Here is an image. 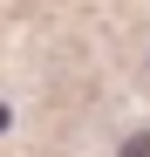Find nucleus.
<instances>
[{"label": "nucleus", "mask_w": 150, "mask_h": 157, "mask_svg": "<svg viewBox=\"0 0 150 157\" xmlns=\"http://www.w3.org/2000/svg\"><path fill=\"white\" fill-rule=\"evenodd\" d=\"M116 157H150V130H137V137H130V144H123Z\"/></svg>", "instance_id": "nucleus-1"}]
</instances>
